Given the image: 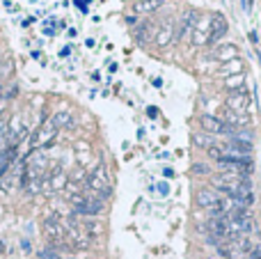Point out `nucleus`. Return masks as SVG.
<instances>
[{
  "label": "nucleus",
  "mask_w": 261,
  "mask_h": 259,
  "mask_svg": "<svg viewBox=\"0 0 261 259\" xmlns=\"http://www.w3.org/2000/svg\"><path fill=\"white\" fill-rule=\"evenodd\" d=\"M87 188L96 193V197L103 199L110 195V186H108V177H106V170L103 167H96L92 174H89V179H87Z\"/></svg>",
  "instance_id": "nucleus-1"
},
{
  "label": "nucleus",
  "mask_w": 261,
  "mask_h": 259,
  "mask_svg": "<svg viewBox=\"0 0 261 259\" xmlns=\"http://www.w3.org/2000/svg\"><path fill=\"white\" fill-rule=\"evenodd\" d=\"M202 127L206 129L208 135H213V133H227V135H232V138L236 135L234 127H227L225 122H220L218 117H211V115H204V117H202Z\"/></svg>",
  "instance_id": "nucleus-2"
},
{
  "label": "nucleus",
  "mask_w": 261,
  "mask_h": 259,
  "mask_svg": "<svg viewBox=\"0 0 261 259\" xmlns=\"http://www.w3.org/2000/svg\"><path fill=\"white\" fill-rule=\"evenodd\" d=\"M44 234H46V239L51 241V243H55V241H64L67 229H64V225H62V223H58L55 218H51V220H46V223H44Z\"/></svg>",
  "instance_id": "nucleus-3"
},
{
  "label": "nucleus",
  "mask_w": 261,
  "mask_h": 259,
  "mask_svg": "<svg viewBox=\"0 0 261 259\" xmlns=\"http://www.w3.org/2000/svg\"><path fill=\"white\" fill-rule=\"evenodd\" d=\"M101 209H103V202L99 197H94V199H85L81 206H76V213H81V216H96V213H101Z\"/></svg>",
  "instance_id": "nucleus-4"
},
{
  "label": "nucleus",
  "mask_w": 261,
  "mask_h": 259,
  "mask_svg": "<svg viewBox=\"0 0 261 259\" xmlns=\"http://www.w3.org/2000/svg\"><path fill=\"white\" fill-rule=\"evenodd\" d=\"M250 99H248V92L245 90H238V92L232 94V99H229V110H234V113H243L245 108H248Z\"/></svg>",
  "instance_id": "nucleus-5"
},
{
  "label": "nucleus",
  "mask_w": 261,
  "mask_h": 259,
  "mask_svg": "<svg viewBox=\"0 0 261 259\" xmlns=\"http://www.w3.org/2000/svg\"><path fill=\"white\" fill-rule=\"evenodd\" d=\"M220 202L218 199V193H215L213 188H202L200 193H197V204L204 206V209H211V206H215Z\"/></svg>",
  "instance_id": "nucleus-6"
},
{
  "label": "nucleus",
  "mask_w": 261,
  "mask_h": 259,
  "mask_svg": "<svg viewBox=\"0 0 261 259\" xmlns=\"http://www.w3.org/2000/svg\"><path fill=\"white\" fill-rule=\"evenodd\" d=\"M71 115L69 113H64V110H62V113H58V115H53V120H51V127L53 129H62V127H71Z\"/></svg>",
  "instance_id": "nucleus-7"
},
{
  "label": "nucleus",
  "mask_w": 261,
  "mask_h": 259,
  "mask_svg": "<svg viewBox=\"0 0 261 259\" xmlns=\"http://www.w3.org/2000/svg\"><path fill=\"white\" fill-rule=\"evenodd\" d=\"M151 30H154V28H151V23H142V26L135 30V37H138V41H140V44H147V41L154 37V34H151ZM154 32H156V30H154Z\"/></svg>",
  "instance_id": "nucleus-8"
},
{
  "label": "nucleus",
  "mask_w": 261,
  "mask_h": 259,
  "mask_svg": "<svg viewBox=\"0 0 261 259\" xmlns=\"http://www.w3.org/2000/svg\"><path fill=\"white\" fill-rule=\"evenodd\" d=\"M225 120H227V127H241V124H248V117L234 113V110H227L225 113Z\"/></svg>",
  "instance_id": "nucleus-9"
},
{
  "label": "nucleus",
  "mask_w": 261,
  "mask_h": 259,
  "mask_svg": "<svg viewBox=\"0 0 261 259\" xmlns=\"http://www.w3.org/2000/svg\"><path fill=\"white\" fill-rule=\"evenodd\" d=\"M193 142L197 147H202V149H208V147H213V135H208V133H195Z\"/></svg>",
  "instance_id": "nucleus-10"
},
{
  "label": "nucleus",
  "mask_w": 261,
  "mask_h": 259,
  "mask_svg": "<svg viewBox=\"0 0 261 259\" xmlns=\"http://www.w3.org/2000/svg\"><path fill=\"white\" fill-rule=\"evenodd\" d=\"M225 30H227V23L222 21V16H218V14H215V16H213V32H211V41L218 39Z\"/></svg>",
  "instance_id": "nucleus-11"
},
{
  "label": "nucleus",
  "mask_w": 261,
  "mask_h": 259,
  "mask_svg": "<svg viewBox=\"0 0 261 259\" xmlns=\"http://www.w3.org/2000/svg\"><path fill=\"white\" fill-rule=\"evenodd\" d=\"M163 0H140L138 2V12H151L156 7H161Z\"/></svg>",
  "instance_id": "nucleus-12"
},
{
  "label": "nucleus",
  "mask_w": 261,
  "mask_h": 259,
  "mask_svg": "<svg viewBox=\"0 0 261 259\" xmlns=\"http://www.w3.org/2000/svg\"><path fill=\"white\" fill-rule=\"evenodd\" d=\"M215 55H218L220 60H227V58H234V55H236V48L234 46H222Z\"/></svg>",
  "instance_id": "nucleus-13"
},
{
  "label": "nucleus",
  "mask_w": 261,
  "mask_h": 259,
  "mask_svg": "<svg viewBox=\"0 0 261 259\" xmlns=\"http://www.w3.org/2000/svg\"><path fill=\"white\" fill-rule=\"evenodd\" d=\"M193 172L195 174H208L211 170H208V165H204V163H195V165H193Z\"/></svg>",
  "instance_id": "nucleus-14"
},
{
  "label": "nucleus",
  "mask_w": 261,
  "mask_h": 259,
  "mask_svg": "<svg viewBox=\"0 0 261 259\" xmlns=\"http://www.w3.org/2000/svg\"><path fill=\"white\" fill-rule=\"evenodd\" d=\"M39 257H41V259H60V255L55 253V250H41Z\"/></svg>",
  "instance_id": "nucleus-15"
},
{
  "label": "nucleus",
  "mask_w": 261,
  "mask_h": 259,
  "mask_svg": "<svg viewBox=\"0 0 261 259\" xmlns=\"http://www.w3.org/2000/svg\"><path fill=\"white\" fill-rule=\"evenodd\" d=\"M243 5H245V9H250V7H252V0H243Z\"/></svg>",
  "instance_id": "nucleus-16"
}]
</instances>
